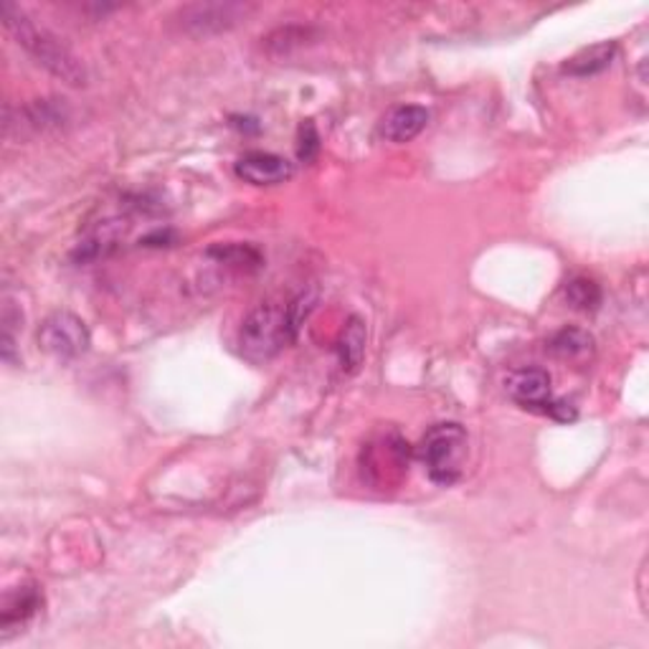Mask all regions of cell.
I'll list each match as a JSON object with an SVG mask.
<instances>
[{"instance_id": "obj_11", "label": "cell", "mask_w": 649, "mask_h": 649, "mask_svg": "<svg viewBox=\"0 0 649 649\" xmlns=\"http://www.w3.org/2000/svg\"><path fill=\"white\" fill-rule=\"evenodd\" d=\"M549 350L553 355L558 358L563 363H574L581 365L586 361H592L594 350H596V340L588 330L581 328H563L556 336L551 338Z\"/></svg>"}, {"instance_id": "obj_3", "label": "cell", "mask_w": 649, "mask_h": 649, "mask_svg": "<svg viewBox=\"0 0 649 649\" xmlns=\"http://www.w3.org/2000/svg\"><path fill=\"white\" fill-rule=\"evenodd\" d=\"M467 447H469L467 432L459 424L447 422V424L432 426V429L424 434L416 455L424 462L432 482L449 487L455 485L465 472Z\"/></svg>"}, {"instance_id": "obj_2", "label": "cell", "mask_w": 649, "mask_h": 649, "mask_svg": "<svg viewBox=\"0 0 649 649\" xmlns=\"http://www.w3.org/2000/svg\"><path fill=\"white\" fill-rule=\"evenodd\" d=\"M0 13H3V23L6 29L11 31L15 44L29 51L33 62L44 66V70L54 74L56 79L72 84V87H84V84H87V66L82 64V58L76 56L56 33H51L46 25H39L15 3H3Z\"/></svg>"}, {"instance_id": "obj_13", "label": "cell", "mask_w": 649, "mask_h": 649, "mask_svg": "<svg viewBox=\"0 0 649 649\" xmlns=\"http://www.w3.org/2000/svg\"><path fill=\"white\" fill-rule=\"evenodd\" d=\"M340 363L345 371H355L365 355V322L361 318H350L345 322L343 336L338 343Z\"/></svg>"}, {"instance_id": "obj_5", "label": "cell", "mask_w": 649, "mask_h": 649, "mask_svg": "<svg viewBox=\"0 0 649 649\" xmlns=\"http://www.w3.org/2000/svg\"><path fill=\"white\" fill-rule=\"evenodd\" d=\"M39 345L49 355L58 358V361H74V358L87 353L92 345V336L87 322L79 315L58 310L41 322Z\"/></svg>"}, {"instance_id": "obj_12", "label": "cell", "mask_w": 649, "mask_h": 649, "mask_svg": "<svg viewBox=\"0 0 649 649\" xmlns=\"http://www.w3.org/2000/svg\"><path fill=\"white\" fill-rule=\"evenodd\" d=\"M614 54H617V46L609 44V41H604V44L578 51L574 58H568V62L563 64V72L571 76H594L611 64Z\"/></svg>"}, {"instance_id": "obj_10", "label": "cell", "mask_w": 649, "mask_h": 649, "mask_svg": "<svg viewBox=\"0 0 649 649\" xmlns=\"http://www.w3.org/2000/svg\"><path fill=\"white\" fill-rule=\"evenodd\" d=\"M426 125H429V113H426L424 107L404 105L391 109L386 119H383L381 132L389 142H408L414 140L416 135H422Z\"/></svg>"}, {"instance_id": "obj_9", "label": "cell", "mask_w": 649, "mask_h": 649, "mask_svg": "<svg viewBox=\"0 0 649 649\" xmlns=\"http://www.w3.org/2000/svg\"><path fill=\"white\" fill-rule=\"evenodd\" d=\"M41 606H44V594L36 584H21L13 592L6 594L3 609H0V629H3V639L11 637L13 629L23 627L31 617H36Z\"/></svg>"}, {"instance_id": "obj_4", "label": "cell", "mask_w": 649, "mask_h": 649, "mask_svg": "<svg viewBox=\"0 0 649 649\" xmlns=\"http://www.w3.org/2000/svg\"><path fill=\"white\" fill-rule=\"evenodd\" d=\"M256 11L252 3L238 0H209V3H191L178 8L173 21L188 36H216L232 31Z\"/></svg>"}, {"instance_id": "obj_16", "label": "cell", "mask_w": 649, "mask_h": 649, "mask_svg": "<svg viewBox=\"0 0 649 649\" xmlns=\"http://www.w3.org/2000/svg\"><path fill=\"white\" fill-rule=\"evenodd\" d=\"M211 256H216L221 264H232V267H259L262 256L252 246H242V244H228V246H213L209 252Z\"/></svg>"}, {"instance_id": "obj_1", "label": "cell", "mask_w": 649, "mask_h": 649, "mask_svg": "<svg viewBox=\"0 0 649 649\" xmlns=\"http://www.w3.org/2000/svg\"><path fill=\"white\" fill-rule=\"evenodd\" d=\"M315 307L312 295H300L292 302H262L246 315L238 330V350L246 361L267 363L281 348L292 343L297 330Z\"/></svg>"}, {"instance_id": "obj_7", "label": "cell", "mask_w": 649, "mask_h": 649, "mask_svg": "<svg viewBox=\"0 0 649 649\" xmlns=\"http://www.w3.org/2000/svg\"><path fill=\"white\" fill-rule=\"evenodd\" d=\"M234 170L244 183H252V185H279L289 181L295 173L292 162L285 160L281 156H275V152H264V150L244 152V156L236 160Z\"/></svg>"}, {"instance_id": "obj_15", "label": "cell", "mask_w": 649, "mask_h": 649, "mask_svg": "<svg viewBox=\"0 0 649 649\" xmlns=\"http://www.w3.org/2000/svg\"><path fill=\"white\" fill-rule=\"evenodd\" d=\"M602 297H604L602 287L588 277H576L566 285V300L571 307H574V310H581V312L599 310Z\"/></svg>"}, {"instance_id": "obj_14", "label": "cell", "mask_w": 649, "mask_h": 649, "mask_svg": "<svg viewBox=\"0 0 649 649\" xmlns=\"http://www.w3.org/2000/svg\"><path fill=\"white\" fill-rule=\"evenodd\" d=\"M315 36H318V33H315V29H307V25H285V29L272 31L269 36L264 39V46H267L272 54L287 56L289 51L310 44Z\"/></svg>"}, {"instance_id": "obj_6", "label": "cell", "mask_w": 649, "mask_h": 649, "mask_svg": "<svg viewBox=\"0 0 649 649\" xmlns=\"http://www.w3.org/2000/svg\"><path fill=\"white\" fill-rule=\"evenodd\" d=\"M408 469V444L398 439L396 434L381 437L379 441L369 444L361 457L363 480L373 482L375 487L396 485Z\"/></svg>"}, {"instance_id": "obj_8", "label": "cell", "mask_w": 649, "mask_h": 649, "mask_svg": "<svg viewBox=\"0 0 649 649\" xmlns=\"http://www.w3.org/2000/svg\"><path fill=\"white\" fill-rule=\"evenodd\" d=\"M508 394L525 408H541L549 412L551 406V375L541 369H523L508 375Z\"/></svg>"}]
</instances>
